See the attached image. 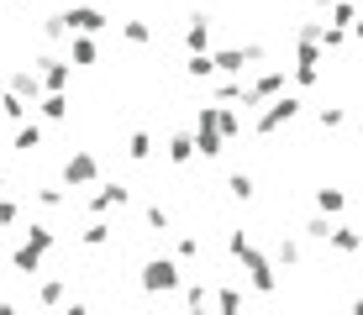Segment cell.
I'll list each match as a JSON object with an SVG mask.
<instances>
[{"label": "cell", "mask_w": 363, "mask_h": 315, "mask_svg": "<svg viewBox=\"0 0 363 315\" xmlns=\"http://www.w3.org/2000/svg\"><path fill=\"white\" fill-rule=\"evenodd\" d=\"M106 242H111V226H100V221L84 226V247H106Z\"/></svg>", "instance_id": "obj_23"}, {"label": "cell", "mask_w": 363, "mask_h": 315, "mask_svg": "<svg viewBox=\"0 0 363 315\" xmlns=\"http://www.w3.org/2000/svg\"><path fill=\"white\" fill-rule=\"evenodd\" d=\"M184 74H190V79H211V74H216V63H211V53H190Z\"/></svg>", "instance_id": "obj_16"}, {"label": "cell", "mask_w": 363, "mask_h": 315, "mask_svg": "<svg viewBox=\"0 0 363 315\" xmlns=\"http://www.w3.org/2000/svg\"><path fill=\"white\" fill-rule=\"evenodd\" d=\"M37 74H43V90H69V63L64 58L43 53V58H37Z\"/></svg>", "instance_id": "obj_6"}, {"label": "cell", "mask_w": 363, "mask_h": 315, "mask_svg": "<svg viewBox=\"0 0 363 315\" xmlns=\"http://www.w3.org/2000/svg\"><path fill=\"white\" fill-rule=\"evenodd\" d=\"M127 200H132V189H127V184H100V195L90 200V210H95V216H106V210H121Z\"/></svg>", "instance_id": "obj_7"}, {"label": "cell", "mask_w": 363, "mask_h": 315, "mask_svg": "<svg viewBox=\"0 0 363 315\" xmlns=\"http://www.w3.org/2000/svg\"><path fill=\"white\" fill-rule=\"evenodd\" d=\"M95 173H100V163H95L90 153H74V158L64 163V184H74V189H79V184H95Z\"/></svg>", "instance_id": "obj_5"}, {"label": "cell", "mask_w": 363, "mask_h": 315, "mask_svg": "<svg viewBox=\"0 0 363 315\" xmlns=\"http://www.w3.org/2000/svg\"><path fill=\"white\" fill-rule=\"evenodd\" d=\"M0 110H6V116H11V121H27V110H32V105H27V100H21L16 90H11L6 100H0Z\"/></svg>", "instance_id": "obj_21"}, {"label": "cell", "mask_w": 363, "mask_h": 315, "mask_svg": "<svg viewBox=\"0 0 363 315\" xmlns=\"http://www.w3.org/2000/svg\"><path fill=\"white\" fill-rule=\"evenodd\" d=\"M347 37H358V42H363V16H353V27H347Z\"/></svg>", "instance_id": "obj_33"}, {"label": "cell", "mask_w": 363, "mask_h": 315, "mask_svg": "<svg viewBox=\"0 0 363 315\" xmlns=\"http://www.w3.org/2000/svg\"><path fill=\"white\" fill-rule=\"evenodd\" d=\"M11 90H16L21 100H37V95H43V74H32V69H16V74H11Z\"/></svg>", "instance_id": "obj_9"}, {"label": "cell", "mask_w": 363, "mask_h": 315, "mask_svg": "<svg viewBox=\"0 0 363 315\" xmlns=\"http://www.w3.org/2000/svg\"><path fill=\"white\" fill-rule=\"evenodd\" d=\"M195 158V137H174L169 142V163H190Z\"/></svg>", "instance_id": "obj_19"}, {"label": "cell", "mask_w": 363, "mask_h": 315, "mask_svg": "<svg viewBox=\"0 0 363 315\" xmlns=\"http://www.w3.org/2000/svg\"><path fill=\"white\" fill-rule=\"evenodd\" d=\"M37 110H43V121H64V116H69V100H64V90H48L43 100H37Z\"/></svg>", "instance_id": "obj_10"}, {"label": "cell", "mask_w": 363, "mask_h": 315, "mask_svg": "<svg viewBox=\"0 0 363 315\" xmlns=\"http://www.w3.org/2000/svg\"><path fill=\"white\" fill-rule=\"evenodd\" d=\"M69 37H74V32H69ZM74 63H95V42H90V32L74 37Z\"/></svg>", "instance_id": "obj_22"}, {"label": "cell", "mask_w": 363, "mask_h": 315, "mask_svg": "<svg viewBox=\"0 0 363 315\" xmlns=\"http://www.w3.org/2000/svg\"><path fill=\"white\" fill-rule=\"evenodd\" d=\"M16 153H37V147H43V126H32V121H21V132H16Z\"/></svg>", "instance_id": "obj_13"}, {"label": "cell", "mask_w": 363, "mask_h": 315, "mask_svg": "<svg viewBox=\"0 0 363 315\" xmlns=\"http://www.w3.org/2000/svg\"><path fill=\"white\" fill-rule=\"evenodd\" d=\"M227 189H232L237 200H253V179H247V173H232V179H227Z\"/></svg>", "instance_id": "obj_25"}, {"label": "cell", "mask_w": 363, "mask_h": 315, "mask_svg": "<svg viewBox=\"0 0 363 315\" xmlns=\"http://www.w3.org/2000/svg\"><path fill=\"white\" fill-rule=\"evenodd\" d=\"M274 258H279V263H300V242H279V247H274Z\"/></svg>", "instance_id": "obj_29"}, {"label": "cell", "mask_w": 363, "mask_h": 315, "mask_svg": "<svg viewBox=\"0 0 363 315\" xmlns=\"http://www.w3.org/2000/svg\"><path fill=\"white\" fill-rule=\"evenodd\" d=\"M300 116V95H274L269 100V110H264V116H258V137H269V132H279V126H290Z\"/></svg>", "instance_id": "obj_1"}, {"label": "cell", "mask_w": 363, "mask_h": 315, "mask_svg": "<svg viewBox=\"0 0 363 315\" xmlns=\"http://www.w3.org/2000/svg\"><path fill=\"white\" fill-rule=\"evenodd\" d=\"M327 247L342 252V258H353V252H363V231H353V226H332V231H327Z\"/></svg>", "instance_id": "obj_8"}, {"label": "cell", "mask_w": 363, "mask_h": 315, "mask_svg": "<svg viewBox=\"0 0 363 315\" xmlns=\"http://www.w3.org/2000/svg\"><path fill=\"white\" fill-rule=\"evenodd\" d=\"M321 6H327V0H321Z\"/></svg>", "instance_id": "obj_34"}, {"label": "cell", "mask_w": 363, "mask_h": 315, "mask_svg": "<svg viewBox=\"0 0 363 315\" xmlns=\"http://www.w3.org/2000/svg\"><path fill=\"white\" fill-rule=\"evenodd\" d=\"M247 58H264V47H221V53H211L216 74H227V79H237L247 69Z\"/></svg>", "instance_id": "obj_3"}, {"label": "cell", "mask_w": 363, "mask_h": 315, "mask_svg": "<svg viewBox=\"0 0 363 315\" xmlns=\"http://www.w3.org/2000/svg\"><path fill=\"white\" fill-rule=\"evenodd\" d=\"M216 305H221V310H242V289H221Z\"/></svg>", "instance_id": "obj_27"}, {"label": "cell", "mask_w": 363, "mask_h": 315, "mask_svg": "<svg viewBox=\"0 0 363 315\" xmlns=\"http://www.w3.org/2000/svg\"><path fill=\"white\" fill-rule=\"evenodd\" d=\"M0 226H16V205L11 200H0Z\"/></svg>", "instance_id": "obj_32"}, {"label": "cell", "mask_w": 363, "mask_h": 315, "mask_svg": "<svg viewBox=\"0 0 363 315\" xmlns=\"http://www.w3.org/2000/svg\"><path fill=\"white\" fill-rule=\"evenodd\" d=\"M64 27H69V32H90V37H95V32H106L111 21L100 16L95 6H74V11H64Z\"/></svg>", "instance_id": "obj_4"}, {"label": "cell", "mask_w": 363, "mask_h": 315, "mask_svg": "<svg viewBox=\"0 0 363 315\" xmlns=\"http://www.w3.org/2000/svg\"><path fill=\"white\" fill-rule=\"evenodd\" d=\"M184 42H190V53H206V47H211V27L195 16L190 27H184Z\"/></svg>", "instance_id": "obj_14"}, {"label": "cell", "mask_w": 363, "mask_h": 315, "mask_svg": "<svg viewBox=\"0 0 363 315\" xmlns=\"http://www.w3.org/2000/svg\"><path fill=\"white\" fill-rule=\"evenodd\" d=\"M342 205H347L342 189H316V210L321 216H342Z\"/></svg>", "instance_id": "obj_12"}, {"label": "cell", "mask_w": 363, "mask_h": 315, "mask_svg": "<svg viewBox=\"0 0 363 315\" xmlns=\"http://www.w3.org/2000/svg\"><path fill=\"white\" fill-rule=\"evenodd\" d=\"M184 299H190V305H195V310H206V305H211V294H206V284H190V289H184Z\"/></svg>", "instance_id": "obj_28"}, {"label": "cell", "mask_w": 363, "mask_h": 315, "mask_svg": "<svg viewBox=\"0 0 363 315\" xmlns=\"http://www.w3.org/2000/svg\"><path fill=\"white\" fill-rule=\"evenodd\" d=\"M353 16H358V11L347 6V0H337V6H332V27H353Z\"/></svg>", "instance_id": "obj_26"}, {"label": "cell", "mask_w": 363, "mask_h": 315, "mask_svg": "<svg viewBox=\"0 0 363 315\" xmlns=\"http://www.w3.org/2000/svg\"><path fill=\"white\" fill-rule=\"evenodd\" d=\"M316 121H321V132H337V126L347 121V110H342V105H321V110H316Z\"/></svg>", "instance_id": "obj_20"}, {"label": "cell", "mask_w": 363, "mask_h": 315, "mask_svg": "<svg viewBox=\"0 0 363 315\" xmlns=\"http://www.w3.org/2000/svg\"><path fill=\"white\" fill-rule=\"evenodd\" d=\"M58 299H64V284H58V279L43 284V305H58Z\"/></svg>", "instance_id": "obj_30"}, {"label": "cell", "mask_w": 363, "mask_h": 315, "mask_svg": "<svg viewBox=\"0 0 363 315\" xmlns=\"http://www.w3.org/2000/svg\"><path fill=\"white\" fill-rule=\"evenodd\" d=\"M143 221L153 226V231H169V210H164V205H147V210H143Z\"/></svg>", "instance_id": "obj_24"}, {"label": "cell", "mask_w": 363, "mask_h": 315, "mask_svg": "<svg viewBox=\"0 0 363 315\" xmlns=\"http://www.w3.org/2000/svg\"><path fill=\"white\" fill-rule=\"evenodd\" d=\"M121 37H127L132 47H147V42H153V27H147V21H127V27H121Z\"/></svg>", "instance_id": "obj_17"}, {"label": "cell", "mask_w": 363, "mask_h": 315, "mask_svg": "<svg viewBox=\"0 0 363 315\" xmlns=\"http://www.w3.org/2000/svg\"><path fill=\"white\" fill-rule=\"evenodd\" d=\"M179 258H200V236H179Z\"/></svg>", "instance_id": "obj_31"}, {"label": "cell", "mask_w": 363, "mask_h": 315, "mask_svg": "<svg viewBox=\"0 0 363 315\" xmlns=\"http://www.w3.org/2000/svg\"><path fill=\"white\" fill-rule=\"evenodd\" d=\"M11 263H16V273H27V279H32V273H37V263H43V247L21 242L16 252H11Z\"/></svg>", "instance_id": "obj_11"}, {"label": "cell", "mask_w": 363, "mask_h": 315, "mask_svg": "<svg viewBox=\"0 0 363 315\" xmlns=\"http://www.w3.org/2000/svg\"><path fill=\"white\" fill-rule=\"evenodd\" d=\"M127 153H132L137 163H147V158H153V137H147V132H132V142H127Z\"/></svg>", "instance_id": "obj_18"}, {"label": "cell", "mask_w": 363, "mask_h": 315, "mask_svg": "<svg viewBox=\"0 0 363 315\" xmlns=\"http://www.w3.org/2000/svg\"><path fill=\"white\" fill-rule=\"evenodd\" d=\"M27 242L48 252V247H58V236H53V226H48V221H32V226H27Z\"/></svg>", "instance_id": "obj_15"}, {"label": "cell", "mask_w": 363, "mask_h": 315, "mask_svg": "<svg viewBox=\"0 0 363 315\" xmlns=\"http://www.w3.org/2000/svg\"><path fill=\"white\" fill-rule=\"evenodd\" d=\"M143 289H153V294H169V289H179V268H174L169 258H153L143 268Z\"/></svg>", "instance_id": "obj_2"}]
</instances>
